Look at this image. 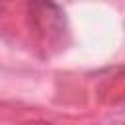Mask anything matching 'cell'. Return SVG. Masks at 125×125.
Returning a JSON list of instances; mask_svg holds the SVG:
<instances>
[]
</instances>
